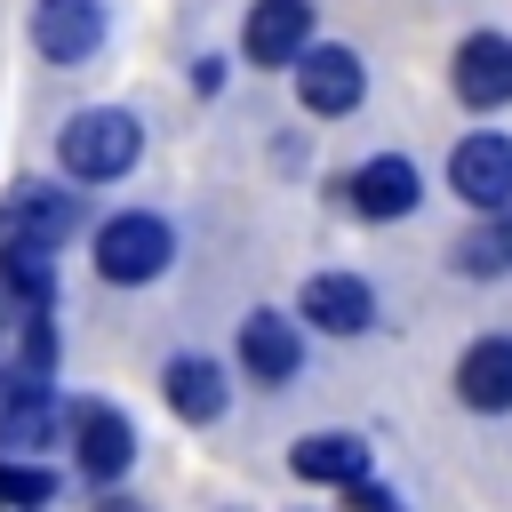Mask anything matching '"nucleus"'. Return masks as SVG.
<instances>
[{"label":"nucleus","mask_w":512,"mask_h":512,"mask_svg":"<svg viewBox=\"0 0 512 512\" xmlns=\"http://www.w3.org/2000/svg\"><path fill=\"white\" fill-rule=\"evenodd\" d=\"M136 152H144V128H136V112H120V104L72 112L64 136H56V160H64V176H80V184H112V176H128Z\"/></svg>","instance_id":"nucleus-1"},{"label":"nucleus","mask_w":512,"mask_h":512,"mask_svg":"<svg viewBox=\"0 0 512 512\" xmlns=\"http://www.w3.org/2000/svg\"><path fill=\"white\" fill-rule=\"evenodd\" d=\"M176 264V232L160 224V216H112L104 232H96V272L104 280H120V288H136V280H160Z\"/></svg>","instance_id":"nucleus-2"},{"label":"nucleus","mask_w":512,"mask_h":512,"mask_svg":"<svg viewBox=\"0 0 512 512\" xmlns=\"http://www.w3.org/2000/svg\"><path fill=\"white\" fill-rule=\"evenodd\" d=\"M80 232V200L56 184H16L0 200V248H56Z\"/></svg>","instance_id":"nucleus-3"},{"label":"nucleus","mask_w":512,"mask_h":512,"mask_svg":"<svg viewBox=\"0 0 512 512\" xmlns=\"http://www.w3.org/2000/svg\"><path fill=\"white\" fill-rule=\"evenodd\" d=\"M72 456H80V472H88L96 488H112V480L136 464V432H128V416L104 408V400H80V408H72Z\"/></svg>","instance_id":"nucleus-4"},{"label":"nucleus","mask_w":512,"mask_h":512,"mask_svg":"<svg viewBox=\"0 0 512 512\" xmlns=\"http://www.w3.org/2000/svg\"><path fill=\"white\" fill-rule=\"evenodd\" d=\"M448 192L464 200V208H512V144L504 136H464L456 152H448Z\"/></svg>","instance_id":"nucleus-5"},{"label":"nucleus","mask_w":512,"mask_h":512,"mask_svg":"<svg viewBox=\"0 0 512 512\" xmlns=\"http://www.w3.org/2000/svg\"><path fill=\"white\" fill-rule=\"evenodd\" d=\"M296 96H304V112L336 120V112H352L368 96V64L352 48H304L296 56Z\"/></svg>","instance_id":"nucleus-6"},{"label":"nucleus","mask_w":512,"mask_h":512,"mask_svg":"<svg viewBox=\"0 0 512 512\" xmlns=\"http://www.w3.org/2000/svg\"><path fill=\"white\" fill-rule=\"evenodd\" d=\"M240 48H248V64H264V72L296 64V56L312 48V0H256Z\"/></svg>","instance_id":"nucleus-7"},{"label":"nucleus","mask_w":512,"mask_h":512,"mask_svg":"<svg viewBox=\"0 0 512 512\" xmlns=\"http://www.w3.org/2000/svg\"><path fill=\"white\" fill-rule=\"evenodd\" d=\"M344 200H352L360 216L392 224V216H408V208L424 200V176H416V160H400V152H376L368 168H352V176H344Z\"/></svg>","instance_id":"nucleus-8"},{"label":"nucleus","mask_w":512,"mask_h":512,"mask_svg":"<svg viewBox=\"0 0 512 512\" xmlns=\"http://www.w3.org/2000/svg\"><path fill=\"white\" fill-rule=\"evenodd\" d=\"M296 320H312V328H328V336H360V328L376 320V288L352 280V272H312L304 296H296Z\"/></svg>","instance_id":"nucleus-9"},{"label":"nucleus","mask_w":512,"mask_h":512,"mask_svg":"<svg viewBox=\"0 0 512 512\" xmlns=\"http://www.w3.org/2000/svg\"><path fill=\"white\" fill-rule=\"evenodd\" d=\"M104 40V8L96 0H40L32 8V48L48 64H88Z\"/></svg>","instance_id":"nucleus-10"},{"label":"nucleus","mask_w":512,"mask_h":512,"mask_svg":"<svg viewBox=\"0 0 512 512\" xmlns=\"http://www.w3.org/2000/svg\"><path fill=\"white\" fill-rule=\"evenodd\" d=\"M456 96H464L472 112L512 104V40H504V32H472V40L456 48Z\"/></svg>","instance_id":"nucleus-11"},{"label":"nucleus","mask_w":512,"mask_h":512,"mask_svg":"<svg viewBox=\"0 0 512 512\" xmlns=\"http://www.w3.org/2000/svg\"><path fill=\"white\" fill-rule=\"evenodd\" d=\"M456 400L480 408V416L512 408V336H480V344L456 360Z\"/></svg>","instance_id":"nucleus-12"},{"label":"nucleus","mask_w":512,"mask_h":512,"mask_svg":"<svg viewBox=\"0 0 512 512\" xmlns=\"http://www.w3.org/2000/svg\"><path fill=\"white\" fill-rule=\"evenodd\" d=\"M296 360H304V344H296V328H288L280 312H248V320H240V368H248L256 384H288Z\"/></svg>","instance_id":"nucleus-13"},{"label":"nucleus","mask_w":512,"mask_h":512,"mask_svg":"<svg viewBox=\"0 0 512 512\" xmlns=\"http://www.w3.org/2000/svg\"><path fill=\"white\" fill-rule=\"evenodd\" d=\"M160 392H168V408H176L184 424H216L232 384H224V368H216V360L184 352V360H168V368H160Z\"/></svg>","instance_id":"nucleus-14"},{"label":"nucleus","mask_w":512,"mask_h":512,"mask_svg":"<svg viewBox=\"0 0 512 512\" xmlns=\"http://www.w3.org/2000/svg\"><path fill=\"white\" fill-rule=\"evenodd\" d=\"M288 464H296L304 480L352 488V480H368V440H360V432H304V440L288 448Z\"/></svg>","instance_id":"nucleus-15"},{"label":"nucleus","mask_w":512,"mask_h":512,"mask_svg":"<svg viewBox=\"0 0 512 512\" xmlns=\"http://www.w3.org/2000/svg\"><path fill=\"white\" fill-rule=\"evenodd\" d=\"M48 288H56L48 248H8V256H0V328H16V320H32V312H48Z\"/></svg>","instance_id":"nucleus-16"},{"label":"nucleus","mask_w":512,"mask_h":512,"mask_svg":"<svg viewBox=\"0 0 512 512\" xmlns=\"http://www.w3.org/2000/svg\"><path fill=\"white\" fill-rule=\"evenodd\" d=\"M56 440V392L48 384H32L24 400H8L0 408V456H40Z\"/></svg>","instance_id":"nucleus-17"},{"label":"nucleus","mask_w":512,"mask_h":512,"mask_svg":"<svg viewBox=\"0 0 512 512\" xmlns=\"http://www.w3.org/2000/svg\"><path fill=\"white\" fill-rule=\"evenodd\" d=\"M456 272H472V280H504L512 272V208H488V224L456 240Z\"/></svg>","instance_id":"nucleus-18"},{"label":"nucleus","mask_w":512,"mask_h":512,"mask_svg":"<svg viewBox=\"0 0 512 512\" xmlns=\"http://www.w3.org/2000/svg\"><path fill=\"white\" fill-rule=\"evenodd\" d=\"M48 496H56V472H48L40 456H0V504H8V512H24V504L40 512Z\"/></svg>","instance_id":"nucleus-19"},{"label":"nucleus","mask_w":512,"mask_h":512,"mask_svg":"<svg viewBox=\"0 0 512 512\" xmlns=\"http://www.w3.org/2000/svg\"><path fill=\"white\" fill-rule=\"evenodd\" d=\"M344 496H352V512H400V496H384V488H368V480H352Z\"/></svg>","instance_id":"nucleus-20"},{"label":"nucleus","mask_w":512,"mask_h":512,"mask_svg":"<svg viewBox=\"0 0 512 512\" xmlns=\"http://www.w3.org/2000/svg\"><path fill=\"white\" fill-rule=\"evenodd\" d=\"M96 512H144V504H128V496H96Z\"/></svg>","instance_id":"nucleus-21"}]
</instances>
